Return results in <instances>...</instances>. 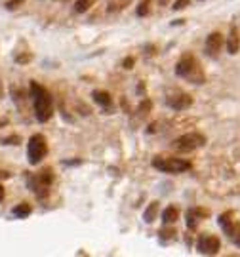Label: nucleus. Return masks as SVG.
Masks as SVG:
<instances>
[{"mask_svg":"<svg viewBox=\"0 0 240 257\" xmlns=\"http://www.w3.org/2000/svg\"><path fill=\"white\" fill-rule=\"evenodd\" d=\"M18 141H19V135H12V137H8V139H6V143H8V145H18Z\"/></svg>","mask_w":240,"mask_h":257,"instance_id":"obj_25","label":"nucleus"},{"mask_svg":"<svg viewBox=\"0 0 240 257\" xmlns=\"http://www.w3.org/2000/svg\"><path fill=\"white\" fill-rule=\"evenodd\" d=\"M0 200H4V187L0 185Z\"/></svg>","mask_w":240,"mask_h":257,"instance_id":"obj_28","label":"nucleus"},{"mask_svg":"<svg viewBox=\"0 0 240 257\" xmlns=\"http://www.w3.org/2000/svg\"><path fill=\"white\" fill-rule=\"evenodd\" d=\"M221 48H223V35L218 33V31H214V33L206 38L204 50H206V54H208L210 57H218L219 52H221Z\"/></svg>","mask_w":240,"mask_h":257,"instance_id":"obj_10","label":"nucleus"},{"mask_svg":"<svg viewBox=\"0 0 240 257\" xmlns=\"http://www.w3.org/2000/svg\"><path fill=\"white\" fill-rule=\"evenodd\" d=\"M240 50V35H239V29L235 25H231V31H229V37H227V52L231 55L239 54Z\"/></svg>","mask_w":240,"mask_h":257,"instance_id":"obj_12","label":"nucleus"},{"mask_svg":"<svg viewBox=\"0 0 240 257\" xmlns=\"http://www.w3.org/2000/svg\"><path fill=\"white\" fill-rule=\"evenodd\" d=\"M48 152V143H46V137L42 133H35L31 135L29 143H27V156H29V164L31 166H37L42 162V158Z\"/></svg>","mask_w":240,"mask_h":257,"instance_id":"obj_4","label":"nucleus"},{"mask_svg":"<svg viewBox=\"0 0 240 257\" xmlns=\"http://www.w3.org/2000/svg\"><path fill=\"white\" fill-rule=\"evenodd\" d=\"M130 4V0H112L111 2V6L107 8V14H114V12H120V10H124L126 6Z\"/></svg>","mask_w":240,"mask_h":257,"instance_id":"obj_17","label":"nucleus"},{"mask_svg":"<svg viewBox=\"0 0 240 257\" xmlns=\"http://www.w3.org/2000/svg\"><path fill=\"white\" fill-rule=\"evenodd\" d=\"M160 236H162V240H172L175 236V229H164V231H160Z\"/></svg>","mask_w":240,"mask_h":257,"instance_id":"obj_21","label":"nucleus"},{"mask_svg":"<svg viewBox=\"0 0 240 257\" xmlns=\"http://www.w3.org/2000/svg\"><path fill=\"white\" fill-rule=\"evenodd\" d=\"M151 4H153V0H141L139 6H137V16L139 18H145L149 14V10H151Z\"/></svg>","mask_w":240,"mask_h":257,"instance_id":"obj_19","label":"nucleus"},{"mask_svg":"<svg viewBox=\"0 0 240 257\" xmlns=\"http://www.w3.org/2000/svg\"><path fill=\"white\" fill-rule=\"evenodd\" d=\"M92 97H93V101H95L97 105H101L103 109H111V107H112V99H111L109 92H103V90H95Z\"/></svg>","mask_w":240,"mask_h":257,"instance_id":"obj_13","label":"nucleus"},{"mask_svg":"<svg viewBox=\"0 0 240 257\" xmlns=\"http://www.w3.org/2000/svg\"><path fill=\"white\" fill-rule=\"evenodd\" d=\"M153 168H156L162 173H183V171L191 170L193 164L185 158H174V156H154Z\"/></svg>","mask_w":240,"mask_h":257,"instance_id":"obj_3","label":"nucleus"},{"mask_svg":"<svg viewBox=\"0 0 240 257\" xmlns=\"http://www.w3.org/2000/svg\"><path fill=\"white\" fill-rule=\"evenodd\" d=\"M2 179H10V173L4 171V170H0V181H2Z\"/></svg>","mask_w":240,"mask_h":257,"instance_id":"obj_27","label":"nucleus"},{"mask_svg":"<svg viewBox=\"0 0 240 257\" xmlns=\"http://www.w3.org/2000/svg\"><path fill=\"white\" fill-rule=\"evenodd\" d=\"M52 181H54V173L48 168V170H42V171H38V173H33V175L29 177V187L33 189V193L37 194L38 198H46Z\"/></svg>","mask_w":240,"mask_h":257,"instance_id":"obj_7","label":"nucleus"},{"mask_svg":"<svg viewBox=\"0 0 240 257\" xmlns=\"http://www.w3.org/2000/svg\"><path fill=\"white\" fill-rule=\"evenodd\" d=\"M189 6V0H177L174 4V10L175 12H179V10H183V8H187Z\"/></svg>","mask_w":240,"mask_h":257,"instance_id":"obj_24","label":"nucleus"},{"mask_svg":"<svg viewBox=\"0 0 240 257\" xmlns=\"http://www.w3.org/2000/svg\"><path fill=\"white\" fill-rule=\"evenodd\" d=\"M29 95H31V101H33V107H35L37 120L40 124L48 122L52 118V114H54V101H52L50 92L44 86L38 84V82L31 80V84H29Z\"/></svg>","mask_w":240,"mask_h":257,"instance_id":"obj_1","label":"nucleus"},{"mask_svg":"<svg viewBox=\"0 0 240 257\" xmlns=\"http://www.w3.org/2000/svg\"><path fill=\"white\" fill-rule=\"evenodd\" d=\"M175 74L179 78H185L191 84H204L206 82V74H204V71H202V67L198 63V59L193 54L181 55V59L175 65Z\"/></svg>","mask_w":240,"mask_h":257,"instance_id":"obj_2","label":"nucleus"},{"mask_svg":"<svg viewBox=\"0 0 240 257\" xmlns=\"http://www.w3.org/2000/svg\"><path fill=\"white\" fill-rule=\"evenodd\" d=\"M221 248V242L216 235H200L197 242L198 254L202 256H216Z\"/></svg>","mask_w":240,"mask_h":257,"instance_id":"obj_8","label":"nucleus"},{"mask_svg":"<svg viewBox=\"0 0 240 257\" xmlns=\"http://www.w3.org/2000/svg\"><path fill=\"white\" fill-rule=\"evenodd\" d=\"M151 109H153V103H151L149 99H143V101L139 103V107H137V112H139V116L143 118V116H147V114L151 112Z\"/></svg>","mask_w":240,"mask_h":257,"instance_id":"obj_20","label":"nucleus"},{"mask_svg":"<svg viewBox=\"0 0 240 257\" xmlns=\"http://www.w3.org/2000/svg\"><path fill=\"white\" fill-rule=\"evenodd\" d=\"M95 0H76V4H74V12L76 14H84L90 10V6L93 4Z\"/></svg>","mask_w":240,"mask_h":257,"instance_id":"obj_18","label":"nucleus"},{"mask_svg":"<svg viewBox=\"0 0 240 257\" xmlns=\"http://www.w3.org/2000/svg\"><path fill=\"white\" fill-rule=\"evenodd\" d=\"M158 210H160V204L154 200L149 204V208L145 210V214H143V219H145V223H153L154 219H156V215H158Z\"/></svg>","mask_w":240,"mask_h":257,"instance_id":"obj_15","label":"nucleus"},{"mask_svg":"<svg viewBox=\"0 0 240 257\" xmlns=\"http://www.w3.org/2000/svg\"><path fill=\"white\" fill-rule=\"evenodd\" d=\"M218 223L219 227H221V231L227 235V238L237 246L240 248V221L235 219V212H225V214H221L218 217Z\"/></svg>","mask_w":240,"mask_h":257,"instance_id":"obj_5","label":"nucleus"},{"mask_svg":"<svg viewBox=\"0 0 240 257\" xmlns=\"http://www.w3.org/2000/svg\"><path fill=\"white\" fill-rule=\"evenodd\" d=\"M31 59H33V55H31V52H29V54H27V55H16V61H18V63H29V61H31Z\"/></svg>","mask_w":240,"mask_h":257,"instance_id":"obj_23","label":"nucleus"},{"mask_svg":"<svg viewBox=\"0 0 240 257\" xmlns=\"http://www.w3.org/2000/svg\"><path fill=\"white\" fill-rule=\"evenodd\" d=\"M166 103H168V107H172L174 110H185V109H189L193 105V97L189 93H185V92H175V93L166 97Z\"/></svg>","mask_w":240,"mask_h":257,"instance_id":"obj_9","label":"nucleus"},{"mask_svg":"<svg viewBox=\"0 0 240 257\" xmlns=\"http://www.w3.org/2000/svg\"><path fill=\"white\" fill-rule=\"evenodd\" d=\"M122 65H124V69H131V67H133V57H126Z\"/></svg>","mask_w":240,"mask_h":257,"instance_id":"obj_26","label":"nucleus"},{"mask_svg":"<svg viewBox=\"0 0 240 257\" xmlns=\"http://www.w3.org/2000/svg\"><path fill=\"white\" fill-rule=\"evenodd\" d=\"M177 219H179V210H177L175 206H168V208L162 212V223H164V225H174Z\"/></svg>","mask_w":240,"mask_h":257,"instance_id":"obj_14","label":"nucleus"},{"mask_svg":"<svg viewBox=\"0 0 240 257\" xmlns=\"http://www.w3.org/2000/svg\"><path fill=\"white\" fill-rule=\"evenodd\" d=\"M206 217H210V210H206V208H191V210H187V214H185L187 227H189L191 231H195L198 227V223H200L202 219H206Z\"/></svg>","mask_w":240,"mask_h":257,"instance_id":"obj_11","label":"nucleus"},{"mask_svg":"<svg viewBox=\"0 0 240 257\" xmlns=\"http://www.w3.org/2000/svg\"><path fill=\"white\" fill-rule=\"evenodd\" d=\"M12 214L16 215L18 219H25V217H29V215H31V204H27V202L18 204V206L12 210Z\"/></svg>","mask_w":240,"mask_h":257,"instance_id":"obj_16","label":"nucleus"},{"mask_svg":"<svg viewBox=\"0 0 240 257\" xmlns=\"http://www.w3.org/2000/svg\"><path fill=\"white\" fill-rule=\"evenodd\" d=\"M21 4H23V0H8V2H6V8H8V10H16V8H19Z\"/></svg>","mask_w":240,"mask_h":257,"instance_id":"obj_22","label":"nucleus"},{"mask_svg":"<svg viewBox=\"0 0 240 257\" xmlns=\"http://www.w3.org/2000/svg\"><path fill=\"white\" fill-rule=\"evenodd\" d=\"M168 4V0H160V6H166Z\"/></svg>","mask_w":240,"mask_h":257,"instance_id":"obj_29","label":"nucleus"},{"mask_svg":"<svg viewBox=\"0 0 240 257\" xmlns=\"http://www.w3.org/2000/svg\"><path fill=\"white\" fill-rule=\"evenodd\" d=\"M204 145H206V135H202L198 131L185 133V135L177 137L174 143H172L174 150H177V152H193V150L200 149Z\"/></svg>","mask_w":240,"mask_h":257,"instance_id":"obj_6","label":"nucleus"}]
</instances>
